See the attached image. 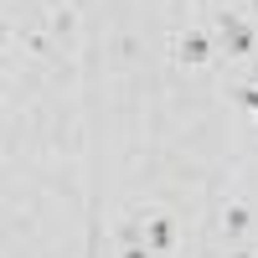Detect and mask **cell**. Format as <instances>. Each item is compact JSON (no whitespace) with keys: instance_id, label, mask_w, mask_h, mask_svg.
Instances as JSON below:
<instances>
[{"instance_id":"1","label":"cell","mask_w":258,"mask_h":258,"mask_svg":"<svg viewBox=\"0 0 258 258\" xmlns=\"http://www.w3.org/2000/svg\"><path fill=\"white\" fill-rule=\"evenodd\" d=\"M212 57H217V36L207 26H186V31L170 36V62L176 68H207Z\"/></svg>"},{"instance_id":"2","label":"cell","mask_w":258,"mask_h":258,"mask_svg":"<svg viewBox=\"0 0 258 258\" xmlns=\"http://www.w3.org/2000/svg\"><path fill=\"white\" fill-rule=\"evenodd\" d=\"M217 47H222L227 57H253V47H258L253 21H243L238 11H222V16H217Z\"/></svg>"},{"instance_id":"3","label":"cell","mask_w":258,"mask_h":258,"mask_svg":"<svg viewBox=\"0 0 258 258\" xmlns=\"http://www.w3.org/2000/svg\"><path fill=\"white\" fill-rule=\"evenodd\" d=\"M140 232H145V243H150V253H155V258L176 248V217L160 212V207H145V212H140Z\"/></svg>"},{"instance_id":"4","label":"cell","mask_w":258,"mask_h":258,"mask_svg":"<svg viewBox=\"0 0 258 258\" xmlns=\"http://www.w3.org/2000/svg\"><path fill=\"white\" fill-rule=\"evenodd\" d=\"M248 227H253V207L248 202H227L222 207V238H243Z\"/></svg>"},{"instance_id":"5","label":"cell","mask_w":258,"mask_h":258,"mask_svg":"<svg viewBox=\"0 0 258 258\" xmlns=\"http://www.w3.org/2000/svg\"><path fill=\"white\" fill-rule=\"evenodd\" d=\"M238 103H243L248 114H258V83H243V88H238Z\"/></svg>"},{"instance_id":"6","label":"cell","mask_w":258,"mask_h":258,"mask_svg":"<svg viewBox=\"0 0 258 258\" xmlns=\"http://www.w3.org/2000/svg\"><path fill=\"white\" fill-rule=\"evenodd\" d=\"M232 258H258V248H238V253H232Z\"/></svg>"},{"instance_id":"7","label":"cell","mask_w":258,"mask_h":258,"mask_svg":"<svg viewBox=\"0 0 258 258\" xmlns=\"http://www.w3.org/2000/svg\"><path fill=\"white\" fill-rule=\"evenodd\" d=\"M243 6H248V0H243Z\"/></svg>"}]
</instances>
